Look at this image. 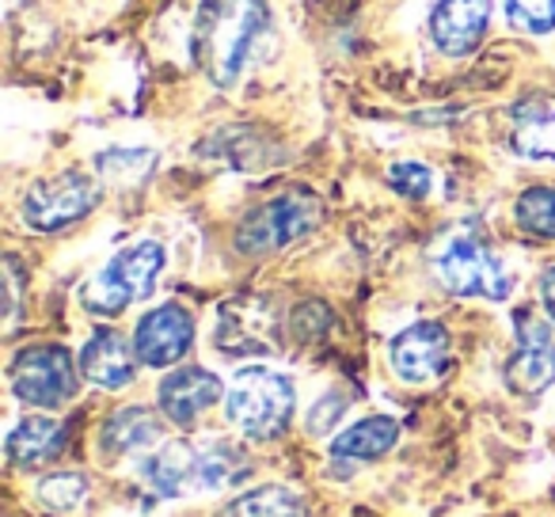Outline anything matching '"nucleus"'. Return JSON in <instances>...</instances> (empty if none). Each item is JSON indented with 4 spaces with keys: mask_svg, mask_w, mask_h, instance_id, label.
<instances>
[{
    "mask_svg": "<svg viewBox=\"0 0 555 517\" xmlns=\"http://www.w3.org/2000/svg\"><path fill=\"white\" fill-rule=\"evenodd\" d=\"M267 31L270 12L262 0H206L194 20L191 54L214 85L229 88Z\"/></svg>",
    "mask_w": 555,
    "mask_h": 517,
    "instance_id": "f257e3e1",
    "label": "nucleus"
},
{
    "mask_svg": "<svg viewBox=\"0 0 555 517\" xmlns=\"http://www.w3.org/2000/svg\"><path fill=\"white\" fill-rule=\"evenodd\" d=\"M69 449V426L47 415H31L9 434V456L20 468H39Z\"/></svg>",
    "mask_w": 555,
    "mask_h": 517,
    "instance_id": "dca6fc26",
    "label": "nucleus"
},
{
    "mask_svg": "<svg viewBox=\"0 0 555 517\" xmlns=\"http://www.w3.org/2000/svg\"><path fill=\"white\" fill-rule=\"evenodd\" d=\"M221 396H224V385L217 380V373L202 370V365H183V370H171L168 377L160 380L156 403H160L168 423L194 426Z\"/></svg>",
    "mask_w": 555,
    "mask_h": 517,
    "instance_id": "f8f14e48",
    "label": "nucleus"
},
{
    "mask_svg": "<svg viewBox=\"0 0 555 517\" xmlns=\"http://www.w3.org/2000/svg\"><path fill=\"white\" fill-rule=\"evenodd\" d=\"M438 279L456 297H487V301H506L509 274L494 259L487 244L476 236H453L438 255Z\"/></svg>",
    "mask_w": 555,
    "mask_h": 517,
    "instance_id": "423d86ee",
    "label": "nucleus"
},
{
    "mask_svg": "<svg viewBox=\"0 0 555 517\" xmlns=\"http://www.w3.org/2000/svg\"><path fill=\"white\" fill-rule=\"evenodd\" d=\"M85 494H88V483L77 471H62V476H50L39 483V502L50 509H73Z\"/></svg>",
    "mask_w": 555,
    "mask_h": 517,
    "instance_id": "b1692460",
    "label": "nucleus"
},
{
    "mask_svg": "<svg viewBox=\"0 0 555 517\" xmlns=\"http://www.w3.org/2000/svg\"><path fill=\"white\" fill-rule=\"evenodd\" d=\"M221 517H309V509L286 487H259V491L232 502Z\"/></svg>",
    "mask_w": 555,
    "mask_h": 517,
    "instance_id": "aec40b11",
    "label": "nucleus"
},
{
    "mask_svg": "<svg viewBox=\"0 0 555 517\" xmlns=\"http://www.w3.org/2000/svg\"><path fill=\"white\" fill-rule=\"evenodd\" d=\"M100 206V183L85 171H62L54 179H42L27 191L24 221L39 232H57L77 224Z\"/></svg>",
    "mask_w": 555,
    "mask_h": 517,
    "instance_id": "0eeeda50",
    "label": "nucleus"
},
{
    "mask_svg": "<svg viewBox=\"0 0 555 517\" xmlns=\"http://www.w3.org/2000/svg\"><path fill=\"white\" fill-rule=\"evenodd\" d=\"M149 168H156V153L149 148H115V153L100 156V171L115 183H141Z\"/></svg>",
    "mask_w": 555,
    "mask_h": 517,
    "instance_id": "4be33fe9",
    "label": "nucleus"
},
{
    "mask_svg": "<svg viewBox=\"0 0 555 517\" xmlns=\"http://www.w3.org/2000/svg\"><path fill=\"white\" fill-rule=\"evenodd\" d=\"M12 392L31 408H62L77 396V365L73 354L57 342L27 347L16 354L9 370Z\"/></svg>",
    "mask_w": 555,
    "mask_h": 517,
    "instance_id": "39448f33",
    "label": "nucleus"
},
{
    "mask_svg": "<svg viewBox=\"0 0 555 517\" xmlns=\"http://www.w3.org/2000/svg\"><path fill=\"white\" fill-rule=\"evenodd\" d=\"M388 183H392L396 194H403V198H426L434 186V176L426 164H415V160H400L388 168Z\"/></svg>",
    "mask_w": 555,
    "mask_h": 517,
    "instance_id": "393cba45",
    "label": "nucleus"
},
{
    "mask_svg": "<svg viewBox=\"0 0 555 517\" xmlns=\"http://www.w3.org/2000/svg\"><path fill=\"white\" fill-rule=\"evenodd\" d=\"M506 20L525 35L555 31V0H506Z\"/></svg>",
    "mask_w": 555,
    "mask_h": 517,
    "instance_id": "5701e85b",
    "label": "nucleus"
},
{
    "mask_svg": "<svg viewBox=\"0 0 555 517\" xmlns=\"http://www.w3.org/2000/svg\"><path fill=\"white\" fill-rule=\"evenodd\" d=\"M214 342L224 354H267L274 350V309L262 297H236L221 309Z\"/></svg>",
    "mask_w": 555,
    "mask_h": 517,
    "instance_id": "9d476101",
    "label": "nucleus"
},
{
    "mask_svg": "<svg viewBox=\"0 0 555 517\" xmlns=\"http://www.w3.org/2000/svg\"><path fill=\"white\" fill-rule=\"evenodd\" d=\"M145 483L164 499H179V494L202 491V453L191 441H168L145 461Z\"/></svg>",
    "mask_w": 555,
    "mask_h": 517,
    "instance_id": "2eb2a0df",
    "label": "nucleus"
},
{
    "mask_svg": "<svg viewBox=\"0 0 555 517\" xmlns=\"http://www.w3.org/2000/svg\"><path fill=\"white\" fill-rule=\"evenodd\" d=\"M320 221V202L305 191L278 194V198L262 202L259 209L240 221L236 229V251L244 255H270L301 240Z\"/></svg>",
    "mask_w": 555,
    "mask_h": 517,
    "instance_id": "20e7f679",
    "label": "nucleus"
},
{
    "mask_svg": "<svg viewBox=\"0 0 555 517\" xmlns=\"http://www.w3.org/2000/svg\"><path fill=\"white\" fill-rule=\"evenodd\" d=\"M491 27V0H438L430 12V39L441 54L468 57Z\"/></svg>",
    "mask_w": 555,
    "mask_h": 517,
    "instance_id": "ddd939ff",
    "label": "nucleus"
},
{
    "mask_svg": "<svg viewBox=\"0 0 555 517\" xmlns=\"http://www.w3.org/2000/svg\"><path fill=\"white\" fill-rule=\"evenodd\" d=\"M164 438L160 418L149 408H126L115 411L103 426V449L107 453H141V449H153Z\"/></svg>",
    "mask_w": 555,
    "mask_h": 517,
    "instance_id": "6ab92c4d",
    "label": "nucleus"
},
{
    "mask_svg": "<svg viewBox=\"0 0 555 517\" xmlns=\"http://www.w3.org/2000/svg\"><path fill=\"white\" fill-rule=\"evenodd\" d=\"M164 271V247L156 240H141V244L122 247L111 255L103 271L85 286V309L95 316H118L133 301L153 297L156 279Z\"/></svg>",
    "mask_w": 555,
    "mask_h": 517,
    "instance_id": "7ed1b4c3",
    "label": "nucleus"
},
{
    "mask_svg": "<svg viewBox=\"0 0 555 517\" xmlns=\"http://www.w3.org/2000/svg\"><path fill=\"white\" fill-rule=\"evenodd\" d=\"M540 305H544V312L555 320V267H547L544 279H540Z\"/></svg>",
    "mask_w": 555,
    "mask_h": 517,
    "instance_id": "a878e982",
    "label": "nucleus"
},
{
    "mask_svg": "<svg viewBox=\"0 0 555 517\" xmlns=\"http://www.w3.org/2000/svg\"><path fill=\"white\" fill-rule=\"evenodd\" d=\"M509 145L525 160H555V103L529 100L514 111Z\"/></svg>",
    "mask_w": 555,
    "mask_h": 517,
    "instance_id": "f3484780",
    "label": "nucleus"
},
{
    "mask_svg": "<svg viewBox=\"0 0 555 517\" xmlns=\"http://www.w3.org/2000/svg\"><path fill=\"white\" fill-rule=\"evenodd\" d=\"M297 408L294 380L286 373H274L267 365H247L232 377V388L224 392L229 418L255 441H270L286 434Z\"/></svg>",
    "mask_w": 555,
    "mask_h": 517,
    "instance_id": "f03ea898",
    "label": "nucleus"
},
{
    "mask_svg": "<svg viewBox=\"0 0 555 517\" xmlns=\"http://www.w3.org/2000/svg\"><path fill=\"white\" fill-rule=\"evenodd\" d=\"M194 342V320L179 305H160V309L145 312L133 332V350L138 362L149 370H168V365L183 362V354Z\"/></svg>",
    "mask_w": 555,
    "mask_h": 517,
    "instance_id": "6e6552de",
    "label": "nucleus"
},
{
    "mask_svg": "<svg viewBox=\"0 0 555 517\" xmlns=\"http://www.w3.org/2000/svg\"><path fill=\"white\" fill-rule=\"evenodd\" d=\"M506 385L521 396H540L547 385H555V335L547 324L521 316L517 350L506 365Z\"/></svg>",
    "mask_w": 555,
    "mask_h": 517,
    "instance_id": "1a4fd4ad",
    "label": "nucleus"
},
{
    "mask_svg": "<svg viewBox=\"0 0 555 517\" xmlns=\"http://www.w3.org/2000/svg\"><path fill=\"white\" fill-rule=\"evenodd\" d=\"M514 221L529 236L555 240V186H529V191L517 194Z\"/></svg>",
    "mask_w": 555,
    "mask_h": 517,
    "instance_id": "412c9836",
    "label": "nucleus"
},
{
    "mask_svg": "<svg viewBox=\"0 0 555 517\" xmlns=\"http://www.w3.org/2000/svg\"><path fill=\"white\" fill-rule=\"evenodd\" d=\"M80 373L92 380L95 388H126L138 373V350L115 327H100L80 350Z\"/></svg>",
    "mask_w": 555,
    "mask_h": 517,
    "instance_id": "4468645a",
    "label": "nucleus"
},
{
    "mask_svg": "<svg viewBox=\"0 0 555 517\" xmlns=\"http://www.w3.org/2000/svg\"><path fill=\"white\" fill-rule=\"evenodd\" d=\"M388 354H392L396 377H403L408 385H426L441 377V370L449 365V332L434 320L411 324L396 335Z\"/></svg>",
    "mask_w": 555,
    "mask_h": 517,
    "instance_id": "9b49d317",
    "label": "nucleus"
},
{
    "mask_svg": "<svg viewBox=\"0 0 555 517\" xmlns=\"http://www.w3.org/2000/svg\"><path fill=\"white\" fill-rule=\"evenodd\" d=\"M396 441H400V423L388 415H373L343 430L332 441V456H339V461H377L388 449H396Z\"/></svg>",
    "mask_w": 555,
    "mask_h": 517,
    "instance_id": "a211bd4d",
    "label": "nucleus"
}]
</instances>
